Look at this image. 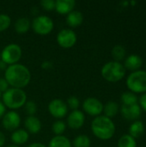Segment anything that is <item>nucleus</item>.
I'll return each mask as SVG.
<instances>
[{"instance_id":"42","label":"nucleus","mask_w":146,"mask_h":147,"mask_svg":"<svg viewBox=\"0 0 146 147\" xmlns=\"http://www.w3.org/2000/svg\"><path fill=\"white\" fill-rule=\"evenodd\" d=\"M1 97H2V93L0 92V98H1Z\"/></svg>"},{"instance_id":"1","label":"nucleus","mask_w":146,"mask_h":147,"mask_svg":"<svg viewBox=\"0 0 146 147\" xmlns=\"http://www.w3.org/2000/svg\"><path fill=\"white\" fill-rule=\"evenodd\" d=\"M4 78L12 88L22 89L26 87L31 80L28 68L22 64L9 65L4 71Z\"/></svg>"},{"instance_id":"3","label":"nucleus","mask_w":146,"mask_h":147,"mask_svg":"<svg viewBox=\"0 0 146 147\" xmlns=\"http://www.w3.org/2000/svg\"><path fill=\"white\" fill-rule=\"evenodd\" d=\"M3 103L9 109H18L27 102V95L22 89L9 88L2 95Z\"/></svg>"},{"instance_id":"22","label":"nucleus","mask_w":146,"mask_h":147,"mask_svg":"<svg viewBox=\"0 0 146 147\" xmlns=\"http://www.w3.org/2000/svg\"><path fill=\"white\" fill-rule=\"evenodd\" d=\"M48 147H72V144L68 138L60 135L53 137L50 140Z\"/></svg>"},{"instance_id":"43","label":"nucleus","mask_w":146,"mask_h":147,"mask_svg":"<svg viewBox=\"0 0 146 147\" xmlns=\"http://www.w3.org/2000/svg\"><path fill=\"white\" fill-rule=\"evenodd\" d=\"M0 61H1V56H0Z\"/></svg>"},{"instance_id":"41","label":"nucleus","mask_w":146,"mask_h":147,"mask_svg":"<svg viewBox=\"0 0 146 147\" xmlns=\"http://www.w3.org/2000/svg\"><path fill=\"white\" fill-rule=\"evenodd\" d=\"M8 147H20V146H15V145H11V146H9Z\"/></svg>"},{"instance_id":"9","label":"nucleus","mask_w":146,"mask_h":147,"mask_svg":"<svg viewBox=\"0 0 146 147\" xmlns=\"http://www.w3.org/2000/svg\"><path fill=\"white\" fill-rule=\"evenodd\" d=\"M103 103L97 98L88 97L83 101V109L85 113L91 116H99L103 112Z\"/></svg>"},{"instance_id":"12","label":"nucleus","mask_w":146,"mask_h":147,"mask_svg":"<svg viewBox=\"0 0 146 147\" xmlns=\"http://www.w3.org/2000/svg\"><path fill=\"white\" fill-rule=\"evenodd\" d=\"M142 109L139 103H135L133 105H121L120 113L124 119L127 121H138L139 116L141 115Z\"/></svg>"},{"instance_id":"33","label":"nucleus","mask_w":146,"mask_h":147,"mask_svg":"<svg viewBox=\"0 0 146 147\" xmlns=\"http://www.w3.org/2000/svg\"><path fill=\"white\" fill-rule=\"evenodd\" d=\"M139 105L140 106L141 109L146 113V93L142 94V96L139 99Z\"/></svg>"},{"instance_id":"25","label":"nucleus","mask_w":146,"mask_h":147,"mask_svg":"<svg viewBox=\"0 0 146 147\" xmlns=\"http://www.w3.org/2000/svg\"><path fill=\"white\" fill-rule=\"evenodd\" d=\"M118 147H137V141L129 134H124L118 140Z\"/></svg>"},{"instance_id":"36","label":"nucleus","mask_w":146,"mask_h":147,"mask_svg":"<svg viewBox=\"0 0 146 147\" xmlns=\"http://www.w3.org/2000/svg\"><path fill=\"white\" fill-rule=\"evenodd\" d=\"M5 144V136L4 134L0 132V147H3Z\"/></svg>"},{"instance_id":"44","label":"nucleus","mask_w":146,"mask_h":147,"mask_svg":"<svg viewBox=\"0 0 146 147\" xmlns=\"http://www.w3.org/2000/svg\"><path fill=\"white\" fill-rule=\"evenodd\" d=\"M145 68H146V62H145ZM145 71H146V70H145Z\"/></svg>"},{"instance_id":"40","label":"nucleus","mask_w":146,"mask_h":147,"mask_svg":"<svg viewBox=\"0 0 146 147\" xmlns=\"http://www.w3.org/2000/svg\"><path fill=\"white\" fill-rule=\"evenodd\" d=\"M121 3H122L123 5H125V6H126V5H128V4H129V2H122Z\"/></svg>"},{"instance_id":"39","label":"nucleus","mask_w":146,"mask_h":147,"mask_svg":"<svg viewBox=\"0 0 146 147\" xmlns=\"http://www.w3.org/2000/svg\"><path fill=\"white\" fill-rule=\"evenodd\" d=\"M129 3L132 4V5H135L137 3V2L136 1H131V2H129Z\"/></svg>"},{"instance_id":"19","label":"nucleus","mask_w":146,"mask_h":147,"mask_svg":"<svg viewBox=\"0 0 146 147\" xmlns=\"http://www.w3.org/2000/svg\"><path fill=\"white\" fill-rule=\"evenodd\" d=\"M129 135L135 140L141 137L145 133V125L141 121H134L129 127Z\"/></svg>"},{"instance_id":"17","label":"nucleus","mask_w":146,"mask_h":147,"mask_svg":"<svg viewBox=\"0 0 146 147\" xmlns=\"http://www.w3.org/2000/svg\"><path fill=\"white\" fill-rule=\"evenodd\" d=\"M83 22V16L81 11L72 10L66 16V23L71 28H77Z\"/></svg>"},{"instance_id":"31","label":"nucleus","mask_w":146,"mask_h":147,"mask_svg":"<svg viewBox=\"0 0 146 147\" xmlns=\"http://www.w3.org/2000/svg\"><path fill=\"white\" fill-rule=\"evenodd\" d=\"M40 5L45 10L51 11L55 9V1L54 0H42L40 1Z\"/></svg>"},{"instance_id":"2","label":"nucleus","mask_w":146,"mask_h":147,"mask_svg":"<svg viewBox=\"0 0 146 147\" xmlns=\"http://www.w3.org/2000/svg\"><path fill=\"white\" fill-rule=\"evenodd\" d=\"M115 125L112 119L105 115L95 117L91 122V130L93 134L101 140H108L115 134Z\"/></svg>"},{"instance_id":"37","label":"nucleus","mask_w":146,"mask_h":147,"mask_svg":"<svg viewBox=\"0 0 146 147\" xmlns=\"http://www.w3.org/2000/svg\"><path fill=\"white\" fill-rule=\"evenodd\" d=\"M27 147H46L44 144L42 143H39V142H36V143H33V144H30L29 146H28Z\"/></svg>"},{"instance_id":"10","label":"nucleus","mask_w":146,"mask_h":147,"mask_svg":"<svg viewBox=\"0 0 146 147\" xmlns=\"http://www.w3.org/2000/svg\"><path fill=\"white\" fill-rule=\"evenodd\" d=\"M48 111L50 115L56 119H62L67 115V104L61 99H53L48 104Z\"/></svg>"},{"instance_id":"11","label":"nucleus","mask_w":146,"mask_h":147,"mask_svg":"<svg viewBox=\"0 0 146 147\" xmlns=\"http://www.w3.org/2000/svg\"><path fill=\"white\" fill-rule=\"evenodd\" d=\"M2 124L4 129L8 131H15L21 124V117L15 111H9L5 113L2 118Z\"/></svg>"},{"instance_id":"6","label":"nucleus","mask_w":146,"mask_h":147,"mask_svg":"<svg viewBox=\"0 0 146 147\" xmlns=\"http://www.w3.org/2000/svg\"><path fill=\"white\" fill-rule=\"evenodd\" d=\"M22 55V51L21 47L15 43H11L4 47L0 53L1 60L9 65L17 64V62L21 59Z\"/></svg>"},{"instance_id":"23","label":"nucleus","mask_w":146,"mask_h":147,"mask_svg":"<svg viewBox=\"0 0 146 147\" xmlns=\"http://www.w3.org/2000/svg\"><path fill=\"white\" fill-rule=\"evenodd\" d=\"M120 101L122 102V105H133L138 103L139 98L135 93L132 91H126L122 93L120 96Z\"/></svg>"},{"instance_id":"29","label":"nucleus","mask_w":146,"mask_h":147,"mask_svg":"<svg viewBox=\"0 0 146 147\" xmlns=\"http://www.w3.org/2000/svg\"><path fill=\"white\" fill-rule=\"evenodd\" d=\"M25 110L28 116H33L37 112V105L34 101H28L25 103Z\"/></svg>"},{"instance_id":"21","label":"nucleus","mask_w":146,"mask_h":147,"mask_svg":"<svg viewBox=\"0 0 146 147\" xmlns=\"http://www.w3.org/2000/svg\"><path fill=\"white\" fill-rule=\"evenodd\" d=\"M120 111V106L116 102L109 101L103 106L104 115L109 119L114 118Z\"/></svg>"},{"instance_id":"27","label":"nucleus","mask_w":146,"mask_h":147,"mask_svg":"<svg viewBox=\"0 0 146 147\" xmlns=\"http://www.w3.org/2000/svg\"><path fill=\"white\" fill-rule=\"evenodd\" d=\"M65 129H66V124L63 121H60V120L53 122L52 126V130L56 136L62 135L65 133Z\"/></svg>"},{"instance_id":"15","label":"nucleus","mask_w":146,"mask_h":147,"mask_svg":"<svg viewBox=\"0 0 146 147\" xmlns=\"http://www.w3.org/2000/svg\"><path fill=\"white\" fill-rule=\"evenodd\" d=\"M24 126H25L26 131L33 134H39L42 127L41 121H40L39 118L35 117L34 115L28 116L24 121Z\"/></svg>"},{"instance_id":"38","label":"nucleus","mask_w":146,"mask_h":147,"mask_svg":"<svg viewBox=\"0 0 146 147\" xmlns=\"http://www.w3.org/2000/svg\"><path fill=\"white\" fill-rule=\"evenodd\" d=\"M6 68H7V65L5 64V63H3L2 60L0 61V70H6Z\"/></svg>"},{"instance_id":"18","label":"nucleus","mask_w":146,"mask_h":147,"mask_svg":"<svg viewBox=\"0 0 146 147\" xmlns=\"http://www.w3.org/2000/svg\"><path fill=\"white\" fill-rule=\"evenodd\" d=\"M29 138L28 133L25 129H16L11 134V141L15 146L23 145L28 142Z\"/></svg>"},{"instance_id":"26","label":"nucleus","mask_w":146,"mask_h":147,"mask_svg":"<svg viewBox=\"0 0 146 147\" xmlns=\"http://www.w3.org/2000/svg\"><path fill=\"white\" fill-rule=\"evenodd\" d=\"M91 140L89 136L85 134H80L77 136L72 143L73 147H90Z\"/></svg>"},{"instance_id":"35","label":"nucleus","mask_w":146,"mask_h":147,"mask_svg":"<svg viewBox=\"0 0 146 147\" xmlns=\"http://www.w3.org/2000/svg\"><path fill=\"white\" fill-rule=\"evenodd\" d=\"M5 111H6V107L4 106L3 102L0 101V119L3 117V115H5Z\"/></svg>"},{"instance_id":"8","label":"nucleus","mask_w":146,"mask_h":147,"mask_svg":"<svg viewBox=\"0 0 146 147\" xmlns=\"http://www.w3.org/2000/svg\"><path fill=\"white\" fill-rule=\"evenodd\" d=\"M77 37L76 33L70 28L62 29L57 34L58 44L65 49L71 48L72 47H74L77 43Z\"/></svg>"},{"instance_id":"20","label":"nucleus","mask_w":146,"mask_h":147,"mask_svg":"<svg viewBox=\"0 0 146 147\" xmlns=\"http://www.w3.org/2000/svg\"><path fill=\"white\" fill-rule=\"evenodd\" d=\"M31 27V22L27 17H20L15 22V30L17 34L27 33Z\"/></svg>"},{"instance_id":"13","label":"nucleus","mask_w":146,"mask_h":147,"mask_svg":"<svg viewBox=\"0 0 146 147\" xmlns=\"http://www.w3.org/2000/svg\"><path fill=\"white\" fill-rule=\"evenodd\" d=\"M85 122V115L81 110H73L67 117V125L71 129L81 128Z\"/></svg>"},{"instance_id":"30","label":"nucleus","mask_w":146,"mask_h":147,"mask_svg":"<svg viewBox=\"0 0 146 147\" xmlns=\"http://www.w3.org/2000/svg\"><path fill=\"white\" fill-rule=\"evenodd\" d=\"M66 104H67V107L70 108V109H71L72 111H73V110L78 109V108L80 106V101H79V99L77 97L72 96H70L67 99Z\"/></svg>"},{"instance_id":"4","label":"nucleus","mask_w":146,"mask_h":147,"mask_svg":"<svg viewBox=\"0 0 146 147\" xmlns=\"http://www.w3.org/2000/svg\"><path fill=\"white\" fill-rule=\"evenodd\" d=\"M126 70L123 64L114 60L106 63L101 70L102 78L110 83H116L120 81L126 76Z\"/></svg>"},{"instance_id":"28","label":"nucleus","mask_w":146,"mask_h":147,"mask_svg":"<svg viewBox=\"0 0 146 147\" xmlns=\"http://www.w3.org/2000/svg\"><path fill=\"white\" fill-rule=\"evenodd\" d=\"M11 24L10 17L6 14H0V32L9 28Z\"/></svg>"},{"instance_id":"24","label":"nucleus","mask_w":146,"mask_h":147,"mask_svg":"<svg viewBox=\"0 0 146 147\" xmlns=\"http://www.w3.org/2000/svg\"><path fill=\"white\" fill-rule=\"evenodd\" d=\"M126 48L121 45L114 46L112 48V51H111L112 57L114 59V61H117V62H120V61L123 60L125 59V57H126Z\"/></svg>"},{"instance_id":"32","label":"nucleus","mask_w":146,"mask_h":147,"mask_svg":"<svg viewBox=\"0 0 146 147\" xmlns=\"http://www.w3.org/2000/svg\"><path fill=\"white\" fill-rule=\"evenodd\" d=\"M9 84L5 80L4 78H0V92L4 93L9 89Z\"/></svg>"},{"instance_id":"5","label":"nucleus","mask_w":146,"mask_h":147,"mask_svg":"<svg viewBox=\"0 0 146 147\" xmlns=\"http://www.w3.org/2000/svg\"><path fill=\"white\" fill-rule=\"evenodd\" d=\"M129 91L137 94L146 93V71L139 70L131 72L126 81Z\"/></svg>"},{"instance_id":"7","label":"nucleus","mask_w":146,"mask_h":147,"mask_svg":"<svg viewBox=\"0 0 146 147\" xmlns=\"http://www.w3.org/2000/svg\"><path fill=\"white\" fill-rule=\"evenodd\" d=\"M53 21L47 16H38L34 17L31 23L34 32L39 35L49 34L53 29Z\"/></svg>"},{"instance_id":"16","label":"nucleus","mask_w":146,"mask_h":147,"mask_svg":"<svg viewBox=\"0 0 146 147\" xmlns=\"http://www.w3.org/2000/svg\"><path fill=\"white\" fill-rule=\"evenodd\" d=\"M74 0H57L55 1V9L61 15H68L75 7Z\"/></svg>"},{"instance_id":"34","label":"nucleus","mask_w":146,"mask_h":147,"mask_svg":"<svg viewBox=\"0 0 146 147\" xmlns=\"http://www.w3.org/2000/svg\"><path fill=\"white\" fill-rule=\"evenodd\" d=\"M41 68L44 69V70H51L52 67H53V64L52 62L51 61H48V60H45L44 62H42L41 64Z\"/></svg>"},{"instance_id":"14","label":"nucleus","mask_w":146,"mask_h":147,"mask_svg":"<svg viewBox=\"0 0 146 147\" xmlns=\"http://www.w3.org/2000/svg\"><path fill=\"white\" fill-rule=\"evenodd\" d=\"M143 65V59L139 54H130L127 56L124 62V67L126 70H129L132 72L140 70Z\"/></svg>"}]
</instances>
